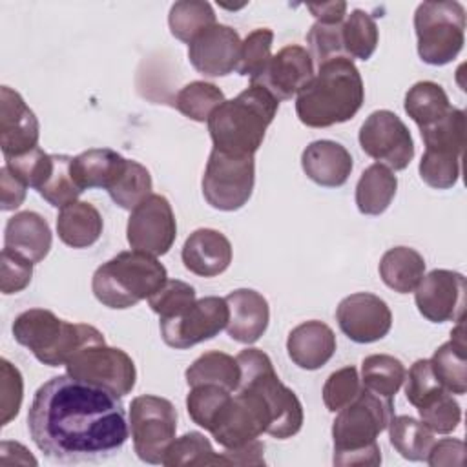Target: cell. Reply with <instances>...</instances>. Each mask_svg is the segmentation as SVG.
<instances>
[{
	"label": "cell",
	"instance_id": "10",
	"mask_svg": "<svg viewBox=\"0 0 467 467\" xmlns=\"http://www.w3.org/2000/svg\"><path fill=\"white\" fill-rule=\"evenodd\" d=\"M255 182L254 155H228L212 150L202 175L206 202L221 212H235L252 197Z\"/></svg>",
	"mask_w": 467,
	"mask_h": 467
},
{
	"label": "cell",
	"instance_id": "6",
	"mask_svg": "<svg viewBox=\"0 0 467 467\" xmlns=\"http://www.w3.org/2000/svg\"><path fill=\"white\" fill-rule=\"evenodd\" d=\"M166 279L168 272L155 255L128 250L117 254L95 270L91 290L104 306L124 310L153 296Z\"/></svg>",
	"mask_w": 467,
	"mask_h": 467
},
{
	"label": "cell",
	"instance_id": "49",
	"mask_svg": "<svg viewBox=\"0 0 467 467\" xmlns=\"http://www.w3.org/2000/svg\"><path fill=\"white\" fill-rule=\"evenodd\" d=\"M341 24L316 22L308 29V33H306V42L310 47L308 53H310L312 60L317 62V66L327 60L337 58V57H347L345 47H343V38H341Z\"/></svg>",
	"mask_w": 467,
	"mask_h": 467
},
{
	"label": "cell",
	"instance_id": "52",
	"mask_svg": "<svg viewBox=\"0 0 467 467\" xmlns=\"http://www.w3.org/2000/svg\"><path fill=\"white\" fill-rule=\"evenodd\" d=\"M27 186L7 168L0 170V208L4 212L16 210L26 199Z\"/></svg>",
	"mask_w": 467,
	"mask_h": 467
},
{
	"label": "cell",
	"instance_id": "1",
	"mask_svg": "<svg viewBox=\"0 0 467 467\" xmlns=\"http://www.w3.org/2000/svg\"><path fill=\"white\" fill-rule=\"evenodd\" d=\"M27 429L38 451L58 463L104 462L124 447L130 434L120 398L69 374L38 387Z\"/></svg>",
	"mask_w": 467,
	"mask_h": 467
},
{
	"label": "cell",
	"instance_id": "33",
	"mask_svg": "<svg viewBox=\"0 0 467 467\" xmlns=\"http://www.w3.org/2000/svg\"><path fill=\"white\" fill-rule=\"evenodd\" d=\"M405 365L390 354H370L361 363V383L367 390L392 400L405 381Z\"/></svg>",
	"mask_w": 467,
	"mask_h": 467
},
{
	"label": "cell",
	"instance_id": "23",
	"mask_svg": "<svg viewBox=\"0 0 467 467\" xmlns=\"http://www.w3.org/2000/svg\"><path fill=\"white\" fill-rule=\"evenodd\" d=\"M334 330L317 319L294 327L286 339L288 358L305 370H317L330 361L336 352Z\"/></svg>",
	"mask_w": 467,
	"mask_h": 467
},
{
	"label": "cell",
	"instance_id": "11",
	"mask_svg": "<svg viewBox=\"0 0 467 467\" xmlns=\"http://www.w3.org/2000/svg\"><path fill=\"white\" fill-rule=\"evenodd\" d=\"M64 367L66 374L102 387L119 398L128 396L137 379L133 359L122 348L106 343L84 347Z\"/></svg>",
	"mask_w": 467,
	"mask_h": 467
},
{
	"label": "cell",
	"instance_id": "3",
	"mask_svg": "<svg viewBox=\"0 0 467 467\" xmlns=\"http://www.w3.org/2000/svg\"><path fill=\"white\" fill-rule=\"evenodd\" d=\"M277 108L279 100L259 84H250L237 97L224 100L208 119L213 150L239 157L254 155Z\"/></svg>",
	"mask_w": 467,
	"mask_h": 467
},
{
	"label": "cell",
	"instance_id": "19",
	"mask_svg": "<svg viewBox=\"0 0 467 467\" xmlns=\"http://www.w3.org/2000/svg\"><path fill=\"white\" fill-rule=\"evenodd\" d=\"M40 126L22 95L9 86L0 89V148L4 159L16 157L38 146Z\"/></svg>",
	"mask_w": 467,
	"mask_h": 467
},
{
	"label": "cell",
	"instance_id": "42",
	"mask_svg": "<svg viewBox=\"0 0 467 467\" xmlns=\"http://www.w3.org/2000/svg\"><path fill=\"white\" fill-rule=\"evenodd\" d=\"M272 42L274 33L268 27H257L248 33L246 38L241 42V55L235 71L254 82L265 71L272 58Z\"/></svg>",
	"mask_w": 467,
	"mask_h": 467
},
{
	"label": "cell",
	"instance_id": "5",
	"mask_svg": "<svg viewBox=\"0 0 467 467\" xmlns=\"http://www.w3.org/2000/svg\"><path fill=\"white\" fill-rule=\"evenodd\" d=\"M13 337L47 367L66 365L84 347L106 343L104 334L93 325L69 323L46 308L18 314L13 321Z\"/></svg>",
	"mask_w": 467,
	"mask_h": 467
},
{
	"label": "cell",
	"instance_id": "8",
	"mask_svg": "<svg viewBox=\"0 0 467 467\" xmlns=\"http://www.w3.org/2000/svg\"><path fill=\"white\" fill-rule=\"evenodd\" d=\"M418 55L425 64L452 62L465 42V9L460 2H421L414 13Z\"/></svg>",
	"mask_w": 467,
	"mask_h": 467
},
{
	"label": "cell",
	"instance_id": "9",
	"mask_svg": "<svg viewBox=\"0 0 467 467\" xmlns=\"http://www.w3.org/2000/svg\"><path fill=\"white\" fill-rule=\"evenodd\" d=\"M130 431L137 456L151 465L162 463L166 449L177 432L173 403L153 394L133 398L130 405Z\"/></svg>",
	"mask_w": 467,
	"mask_h": 467
},
{
	"label": "cell",
	"instance_id": "30",
	"mask_svg": "<svg viewBox=\"0 0 467 467\" xmlns=\"http://www.w3.org/2000/svg\"><path fill=\"white\" fill-rule=\"evenodd\" d=\"M188 387L219 385L235 392L241 381V368L235 358L226 352L210 350L201 354L184 372Z\"/></svg>",
	"mask_w": 467,
	"mask_h": 467
},
{
	"label": "cell",
	"instance_id": "15",
	"mask_svg": "<svg viewBox=\"0 0 467 467\" xmlns=\"http://www.w3.org/2000/svg\"><path fill=\"white\" fill-rule=\"evenodd\" d=\"M465 292L463 274L436 268L421 277L414 290V301L420 314L431 323H458L465 310Z\"/></svg>",
	"mask_w": 467,
	"mask_h": 467
},
{
	"label": "cell",
	"instance_id": "28",
	"mask_svg": "<svg viewBox=\"0 0 467 467\" xmlns=\"http://www.w3.org/2000/svg\"><path fill=\"white\" fill-rule=\"evenodd\" d=\"M378 270L389 288L398 294H409L416 290L425 275V259L410 246H394L383 254Z\"/></svg>",
	"mask_w": 467,
	"mask_h": 467
},
{
	"label": "cell",
	"instance_id": "55",
	"mask_svg": "<svg viewBox=\"0 0 467 467\" xmlns=\"http://www.w3.org/2000/svg\"><path fill=\"white\" fill-rule=\"evenodd\" d=\"M306 9L312 13L316 22L321 24H341L347 16V2H323V4H308Z\"/></svg>",
	"mask_w": 467,
	"mask_h": 467
},
{
	"label": "cell",
	"instance_id": "56",
	"mask_svg": "<svg viewBox=\"0 0 467 467\" xmlns=\"http://www.w3.org/2000/svg\"><path fill=\"white\" fill-rule=\"evenodd\" d=\"M0 458L2 462H7L9 460V452H16L15 454V463H33L36 465V460L29 454V451L22 445V443H16V441H2L0 445Z\"/></svg>",
	"mask_w": 467,
	"mask_h": 467
},
{
	"label": "cell",
	"instance_id": "48",
	"mask_svg": "<svg viewBox=\"0 0 467 467\" xmlns=\"http://www.w3.org/2000/svg\"><path fill=\"white\" fill-rule=\"evenodd\" d=\"M443 390L445 389L434 376L429 359H416L405 374V396L416 409L423 407Z\"/></svg>",
	"mask_w": 467,
	"mask_h": 467
},
{
	"label": "cell",
	"instance_id": "16",
	"mask_svg": "<svg viewBox=\"0 0 467 467\" xmlns=\"http://www.w3.org/2000/svg\"><path fill=\"white\" fill-rule=\"evenodd\" d=\"M336 319L341 332L354 343L379 341L392 327L389 305L370 292H356L343 297L336 308Z\"/></svg>",
	"mask_w": 467,
	"mask_h": 467
},
{
	"label": "cell",
	"instance_id": "22",
	"mask_svg": "<svg viewBox=\"0 0 467 467\" xmlns=\"http://www.w3.org/2000/svg\"><path fill=\"white\" fill-rule=\"evenodd\" d=\"M350 151L336 140H314L301 153V168L310 181L325 188L343 186L352 171Z\"/></svg>",
	"mask_w": 467,
	"mask_h": 467
},
{
	"label": "cell",
	"instance_id": "38",
	"mask_svg": "<svg viewBox=\"0 0 467 467\" xmlns=\"http://www.w3.org/2000/svg\"><path fill=\"white\" fill-rule=\"evenodd\" d=\"M151 175L146 166H142L137 161L128 159L122 173L117 177V181L106 190L111 197V201L120 206L122 210H133L139 206L146 197L151 195Z\"/></svg>",
	"mask_w": 467,
	"mask_h": 467
},
{
	"label": "cell",
	"instance_id": "37",
	"mask_svg": "<svg viewBox=\"0 0 467 467\" xmlns=\"http://www.w3.org/2000/svg\"><path fill=\"white\" fill-rule=\"evenodd\" d=\"M465 131H467V119L463 109L460 108H451L449 113L441 117L438 122L420 130L425 150L449 151L460 157H463Z\"/></svg>",
	"mask_w": 467,
	"mask_h": 467
},
{
	"label": "cell",
	"instance_id": "17",
	"mask_svg": "<svg viewBox=\"0 0 467 467\" xmlns=\"http://www.w3.org/2000/svg\"><path fill=\"white\" fill-rule=\"evenodd\" d=\"M241 38L224 24H213L188 44L190 64L204 77H226L237 69Z\"/></svg>",
	"mask_w": 467,
	"mask_h": 467
},
{
	"label": "cell",
	"instance_id": "25",
	"mask_svg": "<svg viewBox=\"0 0 467 467\" xmlns=\"http://www.w3.org/2000/svg\"><path fill=\"white\" fill-rule=\"evenodd\" d=\"M126 161L109 148H91L71 159V177L82 192L89 188L108 190L122 173Z\"/></svg>",
	"mask_w": 467,
	"mask_h": 467
},
{
	"label": "cell",
	"instance_id": "53",
	"mask_svg": "<svg viewBox=\"0 0 467 467\" xmlns=\"http://www.w3.org/2000/svg\"><path fill=\"white\" fill-rule=\"evenodd\" d=\"M463 452L465 445L462 440L454 438H443L440 441H434L429 456L425 462L431 467H440V465H462L463 463Z\"/></svg>",
	"mask_w": 467,
	"mask_h": 467
},
{
	"label": "cell",
	"instance_id": "24",
	"mask_svg": "<svg viewBox=\"0 0 467 467\" xmlns=\"http://www.w3.org/2000/svg\"><path fill=\"white\" fill-rule=\"evenodd\" d=\"M53 243L47 221L36 212L15 213L4 230V246L27 257L33 263L44 261Z\"/></svg>",
	"mask_w": 467,
	"mask_h": 467
},
{
	"label": "cell",
	"instance_id": "35",
	"mask_svg": "<svg viewBox=\"0 0 467 467\" xmlns=\"http://www.w3.org/2000/svg\"><path fill=\"white\" fill-rule=\"evenodd\" d=\"M215 24L213 7L204 0H181L170 7L168 26L171 35L190 44L199 33Z\"/></svg>",
	"mask_w": 467,
	"mask_h": 467
},
{
	"label": "cell",
	"instance_id": "26",
	"mask_svg": "<svg viewBox=\"0 0 467 467\" xmlns=\"http://www.w3.org/2000/svg\"><path fill=\"white\" fill-rule=\"evenodd\" d=\"M434 376L451 394H465L467 390V343L465 328L460 319L451 332V339L434 350L429 359Z\"/></svg>",
	"mask_w": 467,
	"mask_h": 467
},
{
	"label": "cell",
	"instance_id": "27",
	"mask_svg": "<svg viewBox=\"0 0 467 467\" xmlns=\"http://www.w3.org/2000/svg\"><path fill=\"white\" fill-rule=\"evenodd\" d=\"M104 223L100 212L86 201H75L60 208L57 217V234L71 248H88L102 234Z\"/></svg>",
	"mask_w": 467,
	"mask_h": 467
},
{
	"label": "cell",
	"instance_id": "29",
	"mask_svg": "<svg viewBox=\"0 0 467 467\" xmlns=\"http://www.w3.org/2000/svg\"><path fill=\"white\" fill-rule=\"evenodd\" d=\"M398 177L385 164H370L356 184V206L363 215H381L392 202Z\"/></svg>",
	"mask_w": 467,
	"mask_h": 467
},
{
	"label": "cell",
	"instance_id": "41",
	"mask_svg": "<svg viewBox=\"0 0 467 467\" xmlns=\"http://www.w3.org/2000/svg\"><path fill=\"white\" fill-rule=\"evenodd\" d=\"M71 159L64 153L53 155V171L38 190L40 197L46 199L55 208H64L78 199L82 190L75 184L71 177Z\"/></svg>",
	"mask_w": 467,
	"mask_h": 467
},
{
	"label": "cell",
	"instance_id": "46",
	"mask_svg": "<svg viewBox=\"0 0 467 467\" xmlns=\"http://www.w3.org/2000/svg\"><path fill=\"white\" fill-rule=\"evenodd\" d=\"M421 421L438 434H449L452 432L460 420H462V409L460 403L452 398L449 390L440 392L436 398H432L429 403L418 409Z\"/></svg>",
	"mask_w": 467,
	"mask_h": 467
},
{
	"label": "cell",
	"instance_id": "45",
	"mask_svg": "<svg viewBox=\"0 0 467 467\" xmlns=\"http://www.w3.org/2000/svg\"><path fill=\"white\" fill-rule=\"evenodd\" d=\"M5 166L26 186H31L38 192L53 171V155L46 153L40 146H36L27 153L5 159Z\"/></svg>",
	"mask_w": 467,
	"mask_h": 467
},
{
	"label": "cell",
	"instance_id": "12",
	"mask_svg": "<svg viewBox=\"0 0 467 467\" xmlns=\"http://www.w3.org/2000/svg\"><path fill=\"white\" fill-rule=\"evenodd\" d=\"M361 150L390 170H405L414 157V142L405 122L390 109L372 111L359 128Z\"/></svg>",
	"mask_w": 467,
	"mask_h": 467
},
{
	"label": "cell",
	"instance_id": "54",
	"mask_svg": "<svg viewBox=\"0 0 467 467\" xmlns=\"http://www.w3.org/2000/svg\"><path fill=\"white\" fill-rule=\"evenodd\" d=\"M228 465H263L265 463V443L257 440L254 441H248L241 447H235V449H224L221 452Z\"/></svg>",
	"mask_w": 467,
	"mask_h": 467
},
{
	"label": "cell",
	"instance_id": "40",
	"mask_svg": "<svg viewBox=\"0 0 467 467\" xmlns=\"http://www.w3.org/2000/svg\"><path fill=\"white\" fill-rule=\"evenodd\" d=\"M230 400L232 392L219 385H195L190 387L186 396V409L192 421L210 432L217 416Z\"/></svg>",
	"mask_w": 467,
	"mask_h": 467
},
{
	"label": "cell",
	"instance_id": "13",
	"mask_svg": "<svg viewBox=\"0 0 467 467\" xmlns=\"http://www.w3.org/2000/svg\"><path fill=\"white\" fill-rule=\"evenodd\" d=\"M230 317L224 297L208 296L197 299L184 314L161 319V336L171 348H190L197 343L215 337L226 328Z\"/></svg>",
	"mask_w": 467,
	"mask_h": 467
},
{
	"label": "cell",
	"instance_id": "31",
	"mask_svg": "<svg viewBox=\"0 0 467 467\" xmlns=\"http://www.w3.org/2000/svg\"><path fill=\"white\" fill-rule=\"evenodd\" d=\"M403 106L420 130L438 122L452 108L445 89L432 80H420L409 88Z\"/></svg>",
	"mask_w": 467,
	"mask_h": 467
},
{
	"label": "cell",
	"instance_id": "34",
	"mask_svg": "<svg viewBox=\"0 0 467 467\" xmlns=\"http://www.w3.org/2000/svg\"><path fill=\"white\" fill-rule=\"evenodd\" d=\"M228 465L223 454H217L210 440L197 432L190 431L181 438H175L166 449L162 465L166 467H182V465Z\"/></svg>",
	"mask_w": 467,
	"mask_h": 467
},
{
	"label": "cell",
	"instance_id": "47",
	"mask_svg": "<svg viewBox=\"0 0 467 467\" xmlns=\"http://www.w3.org/2000/svg\"><path fill=\"white\" fill-rule=\"evenodd\" d=\"M361 379L358 368L348 365L332 372L323 385V403L330 412L341 410L361 392Z\"/></svg>",
	"mask_w": 467,
	"mask_h": 467
},
{
	"label": "cell",
	"instance_id": "51",
	"mask_svg": "<svg viewBox=\"0 0 467 467\" xmlns=\"http://www.w3.org/2000/svg\"><path fill=\"white\" fill-rule=\"evenodd\" d=\"M33 261L4 246L0 257V290L2 294L22 292L33 277Z\"/></svg>",
	"mask_w": 467,
	"mask_h": 467
},
{
	"label": "cell",
	"instance_id": "21",
	"mask_svg": "<svg viewBox=\"0 0 467 467\" xmlns=\"http://www.w3.org/2000/svg\"><path fill=\"white\" fill-rule=\"evenodd\" d=\"M186 270L201 277H215L232 263V244L213 228H197L188 235L181 252Z\"/></svg>",
	"mask_w": 467,
	"mask_h": 467
},
{
	"label": "cell",
	"instance_id": "20",
	"mask_svg": "<svg viewBox=\"0 0 467 467\" xmlns=\"http://www.w3.org/2000/svg\"><path fill=\"white\" fill-rule=\"evenodd\" d=\"M224 299L230 310L226 325L228 336L244 345L259 341L270 321V308L265 296L252 288H237Z\"/></svg>",
	"mask_w": 467,
	"mask_h": 467
},
{
	"label": "cell",
	"instance_id": "39",
	"mask_svg": "<svg viewBox=\"0 0 467 467\" xmlns=\"http://www.w3.org/2000/svg\"><path fill=\"white\" fill-rule=\"evenodd\" d=\"M224 93L212 82L193 80L181 88L175 97V108L195 122H208L217 106L224 102Z\"/></svg>",
	"mask_w": 467,
	"mask_h": 467
},
{
	"label": "cell",
	"instance_id": "4",
	"mask_svg": "<svg viewBox=\"0 0 467 467\" xmlns=\"http://www.w3.org/2000/svg\"><path fill=\"white\" fill-rule=\"evenodd\" d=\"M394 416L392 400L381 398L365 387L332 423L334 465H379L378 436Z\"/></svg>",
	"mask_w": 467,
	"mask_h": 467
},
{
	"label": "cell",
	"instance_id": "7",
	"mask_svg": "<svg viewBox=\"0 0 467 467\" xmlns=\"http://www.w3.org/2000/svg\"><path fill=\"white\" fill-rule=\"evenodd\" d=\"M235 359L241 368L237 389L259 394L270 410V427L266 434L277 440H286L297 434L305 420L303 405L296 392L281 383L268 354L259 348H244Z\"/></svg>",
	"mask_w": 467,
	"mask_h": 467
},
{
	"label": "cell",
	"instance_id": "14",
	"mask_svg": "<svg viewBox=\"0 0 467 467\" xmlns=\"http://www.w3.org/2000/svg\"><path fill=\"white\" fill-rule=\"evenodd\" d=\"M126 237L133 250L150 255H164L177 237V223L170 201L164 195L151 193L130 213Z\"/></svg>",
	"mask_w": 467,
	"mask_h": 467
},
{
	"label": "cell",
	"instance_id": "44",
	"mask_svg": "<svg viewBox=\"0 0 467 467\" xmlns=\"http://www.w3.org/2000/svg\"><path fill=\"white\" fill-rule=\"evenodd\" d=\"M195 301V288L179 279H166L164 285L153 296L148 297L150 308L161 319L184 314Z\"/></svg>",
	"mask_w": 467,
	"mask_h": 467
},
{
	"label": "cell",
	"instance_id": "18",
	"mask_svg": "<svg viewBox=\"0 0 467 467\" xmlns=\"http://www.w3.org/2000/svg\"><path fill=\"white\" fill-rule=\"evenodd\" d=\"M314 60L301 46H285L272 55L265 71L250 84H259L268 89L279 102L297 97V93L314 77Z\"/></svg>",
	"mask_w": 467,
	"mask_h": 467
},
{
	"label": "cell",
	"instance_id": "36",
	"mask_svg": "<svg viewBox=\"0 0 467 467\" xmlns=\"http://www.w3.org/2000/svg\"><path fill=\"white\" fill-rule=\"evenodd\" d=\"M341 38L345 53L350 60H368L378 47L379 33L374 18L367 11L354 9L341 24Z\"/></svg>",
	"mask_w": 467,
	"mask_h": 467
},
{
	"label": "cell",
	"instance_id": "43",
	"mask_svg": "<svg viewBox=\"0 0 467 467\" xmlns=\"http://www.w3.org/2000/svg\"><path fill=\"white\" fill-rule=\"evenodd\" d=\"M462 157L449 151L425 150L420 161V177L421 181L436 190H449L458 182Z\"/></svg>",
	"mask_w": 467,
	"mask_h": 467
},
{
	"label": "cell",
	"instance_id": "32",
	"mask_svg": "<svg viewBox=\"0 0 467 467\" xmlns=\"http://www.w3.org/2000/svg\"><path fill=\"white\" fill-rule=\"evenodd\" d=\"M387 429L390 445L405 460L423 462L434 445V432L423 421L412 416H392Z\"/></svg>",
	"mask_w": 467,
	"mask_h": 467
},
{
	"label": "cell",
	"instance_id": "2",
	"mask_svg": "<svg viewBox=\"0 0 467 467\" xmlns=\"http://www.w3.org/2000/svg\"><path fill=\"white\" fill-rule=\"evenodd\" d=\"M363 100L359 69L350 58L337 57L317 66V73L296 97V113L308 128H328L350 120Z\"/></svg>",
	"mask_w": 467,
	"mask_h": 467
},
{
	"label": "cell",
	"instance_id": "50",
	"mask_svg": "<svg viewBox=\"0 0 467 467\" xmlns=\"http://www.w3.org/2000/svg\"><path fill=\"white\" fill-rule=\"evenodd\" d=\"M0 425H7L18 416L24 398V379L20 370L5 358L0 361Z\"/></svg>",
	"mask_w": 467,
	"mask_h": 467
}]
</instances>
